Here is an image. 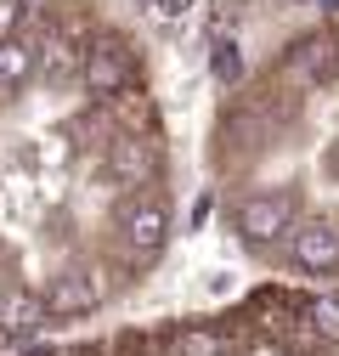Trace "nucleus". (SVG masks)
I'll list each match as a JSON object with an SVG mask.
<instances>
[{
  "label": "nucleus",
  "instance_id": "obj_5",
  "mask_svg": "<svg viewBox=\"0 0 339 356\" xmlns=\"http://www.w3.org/2000/svg\"><path fill=\"white\" fill-rule=\"evenodd\" d=\"M288 254L300 272L311 277H333L339 272V220L317 215V220H300V227L288 232Z\"/></svg>",
  "mask_w": 339,
  "mask_h": 356
},
{
  "label": "nucleus",
  "instance_id": "obj_3",
  "mask_svg": "<svg viewBox=\"0 0 339 356\" xmlns=\"http://www.w3.org/2000/svg\"><path fill=\"white\" fill-rule=\"evenodd\" d=\"M102 170L113 175L119 187H153L158 181V142H153V130H113V142L102 153Z\"/></svg>",
  "mask_w": 339,
  "mask_h": 356
},
{
  "label": "nucleus",
  "instance_id": "obj_13",
  "mask_svg": "<svg viewBox=\"0 0 339 356\" xmlns=\"http://www.w3.org/2000/svg\"><path fill=\"white\" fill-rule=\"evenodd\" d=\"M306 328H311L317 339H333V345H339V289H333V294H317V300L306 305Z\"/></svg>",
  "mask_w": 339,
  "mask_h": 356
},
{
  "label": "nucleus",
  "instance_id": "obj_4",
  "mask_svg": "<svg viewBox=\"0 0 339 356\" xmlns=\"http://www.w3.org/2000/svg\"><path fill=\"white\" fill-rule=\"evenodd\" d=\"M79 85H85V97H97V102L119 97L124 85H136V57H131V46H124V40H97V46H85V74H79Z\"/></svg>",
  "mask_w": 339,
  "mask_h": 356
},
{
  "label": "nucleus",
  "instance_id": "obj_6",
  "mask_svg": "<svg viewBox=\"0 0 339 356\" xmlns=\"http://www.w3.org/2000/svg\"><path fill=\"white\" fill-rule=\"evenodd\" d=\"M34 51H40V79H46V85H74L85 74V40H74L57 23L34 40Z\"/></svg>",
  "mask_w": 339,
  "mask_h": 356
},
{
  "label": "nucleus",
  "instance_id": "obj_1",
  "mask_svg": "<svg viewBox=\"0 0 339 356\" xmlns=\"http://www.w3.org/2000/svg\"><path fill=\"white\" fill-rule=\"evenodd\" d=\"M113 238H119V249L131 260H153L170 243V204L153 187H131L124 204L113 209Z\"/></svg>",
  "mask_w": 339,
  "mask_h": 356
},
{
  "label": "nucleus",
  "instance_id": "obj_17",
  "mask_svg": "<svg viewBox=\"0 0 339 356\" xmlns=\"http://www.w3.org/2000/svg\"><path fill=\"white\" fill-rule=\"evenodd\" d=\"M288 6H311V0H288Z\"/></svg>",
  "mask_w": 339,
  "mask_h": 356
},
{
  "label": "nucleus",
  "instance_id": "obj_7",
  "mask_svg": "<svg viewBox=\"0 0 339 356\" xmlns=\"http://www.w3.org/2000/svg\"><path fill=\"white\" fill-rule=\"evenodd\" d=\"M339 74V40L333 34H311L288 51V79L294 85H328Z\"/></svg>",
  "mask_w": 339,
  "mask_h": 356
},
{
  "label": "nucleus",
  "instance_id": "obj_15",
  "mask_svg": "<svg viewBox=\"0 0 339 356\" xmlns=\"http://www.w3.org/2000/svg\"><path fill=\"white\" fill-rule=\"evenodd\" d=\"M142 6H153L158 17H187V12L198 6V0H142Z\"/></svg>",
  "mask_w": 339,
  "mask_h": 356
},
{
  "label": "nucleus",
  "instance_id": "obj_10",
  "mask_svg": "<svg viewBox=\"0 0 339 356\" xmlns=\"http://www.w3.org/2000/svg\"><path fill=\"white\" fill-rule=\"evenodd\" d=\"M34 74H40L34 40H0V97H17Z\"/></svg>",
  "mask_w": 339,
  "mask_h": 356
},
{
  "label": "nucleus",
  "instance_id": "obj_16",
  "mask_svg": "<svg viewBox=\"0 0 339 356\" xmlns=\"http://www.w3.org/2000/svg\"><path fill=\"white\" fill-rule=\"evenodd\" d=\"M322 12H339V0H322Z\"/></svg>",
  "mask_w": 339,
  "mask_h": 356
},
{
  "label": "nucleus",
  "instance_id": "obj_8",
  "mask_svg": "<svg viewBox=\"0 0 339 356\" xmlns=\"http://www.w3.org/2000/svg\"><path fill=\"white\" fill-rule=\"evenodd\" d=\"M102 305V283L97 272H57L46 289V311L51 317H85V311Z\"/></svg>",
  "mask_w": 339,
  "mask_h": 356
},
{
  "label": "nucleus",
  "instance_id": "obj_14",
  "mask_svg": "<svg viewBox=\"0 0 339 356\" xmlns=\"http://www.w3.org/2000/svg\"><path fill=\"white\" fill-rule=\"evenodd\" d=\"M209 79H215V85H238V79H243L238 40H215V46H209Z\"/></svg>",
  "mask_w": 339,
  "mask_h": 356
},
{
  "label": "nucleus",
  "instance_id": "obj_2",
  "mask_svg": "<svg viewBox=\"0 0 339 356\" xmlns=\"http://www.w3.org/2000/svg\"><path fill=\"white\" fill-rule=\"evenodd\" d=\"M232 227L243 243H277L300 227V209H294V193H249L232 209Z\"/></svg>",
  "mask_w": 339,
  "mask_h": 356
},
{
  "label": "nucleus",
  "instance_id": "obj_9",
  "mask_svg": "<svg viewBox=\"0 0 339 356\" xmlns=\"http://www.w3.org/2000/svg\"><path fill=\"white\" fill-rule=\"evenodd\" d=\"M51 311H46V294H34V289H0V334L6 339H28L40 323H46Z\"/></svg>",
  "mask_w": 339,
  "mask_h": 356
},
{
  "label": "nucleus",
  "instance_id": "obj_12",
  "mask_svg": "<svg viewBox=\"0 0 339 356\" xmlns=\"http://www.w3.org/2000/svg\"><path fill=\"white\" fill-rule=\"evenodd\" d=\"M170 350L176 356H232V339L221 328H209V323H187V328H176Z\"/></svg>",
  "mask_w": 339,
  "mask_h": 356
},
{
  "label": "nucleus",
  "instance_id": "obj_11",
  "mask_svg": "<svg viewBox=\"0 0 339 356\" xmlns=\"http://www.w3.org/2000/svg\"><path fill=\"white\" fill-rule=\"evenodd\" d=\"M102 108L113 113V124H119V130H153V124H158L153 97L142 91V85H124V91H119V97H108Z\"/></svg>",
  "mask_w": 339,
  "mask_h": 356
}]
</instances>
